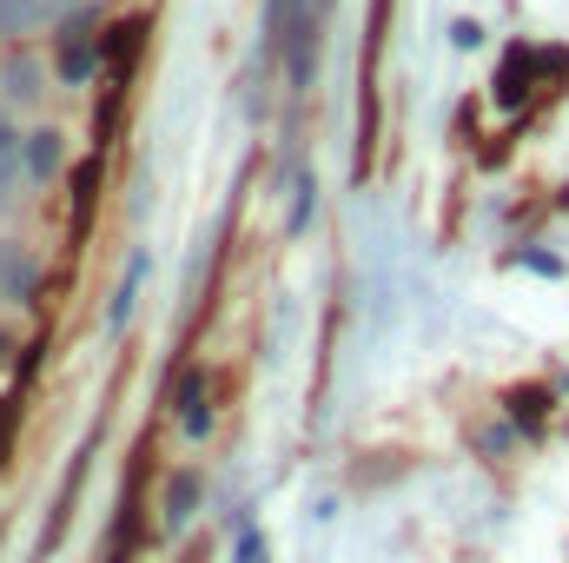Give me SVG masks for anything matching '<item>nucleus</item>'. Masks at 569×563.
<instances>
[{"label": "nucleus", "mask_w": 569, "mask_h": 563, "mask_svg": "<svg viewBox=\"0 0 569 563\" xmlns=\"http://www.w3.org/2000/svg\"><path fill=\"white\" fill-rule=\"evenodd\" d=\"M33 279H40V266H33L20 246H0V298L33 305Z\"/></svg>", "instance_id": "f03ea898"}, {"label": "nucleus", "mask_w": 569, "mask_h": 563, "mask_svg": "<svg viewBox=\"0 0 569 563\" xmlns=\"http://www.w3.org/2000/svg\"><path fill=\"white\" fill-rule=\"evenodd\" d=\"M93 186H100V152L73 172V233H87V219H93Z\"/></svg>", "instance_id": "423d86ee"}, {"label": "nucleus", "mask_w": 569, "mask_h": 563, "mask_svg": "<svg viewBox=\"0 0 569 563\" xmlns=\"http://www.w3.org/2000/svg\"><path fill=\"white\" fill-rule=\"evenodd\" d=\"M60 159H67V152H60V134H53V127L27 134V172H33V179H53V172H60Z\"/></svg>", "instance_id": "39448f33"}, {"label": "nucleus", "mask_w": 569, "mask_h": 563, "mask_svg": "<svg viewBox=\"0 0 569 563\" xmlns=\"http://www.w3.org/2000/svg\"><path fill=\"white\" fill-rule=\"evenodd\" d=\"M20 146H27V140H20V134L0 120V206L13 199V179H20Z\"/></svg>", "instance_id": "6e6552de"}, {"label": "nucleus", "mask_w": 569, "mask_h": 563, "mask_svg": "<svg viewBox=\"0 0 569 563\" xmlns=\"http://www.w3.org/2000/svg\"><path fill=\"white\" fill-rule=\"evenodd\" d=\"M7 352H13V338H7V332H0V358H7Z\"/></svg>", "instance_id": "1a4fd4ad"}, {"label": "nucleus", "mask_w": 569, "mask_h": 563, "mask_svg": "<svg viewBox=\"0 0 569 563\" xmlns=\"http://www.w3.org/2000/svg\"><path fill=\"white\" fill-rule=\"evenodd\" d=\"M179 431H186L192 444L212 431V385H206V372H186V378H179Z\"/></svg>", "instance_id": "f257e3e1"}, {"label": "nucleus", "mask_w": 569, "mask_h": 563, "mask_svg": "<svg viewBox=\"0 0 569 563\" xmlns=\"http://www.w3.org/2000/svg\"><path fill=\"white\" fill-rule=\"evenodd\" d=\"M543 412H550V392H543V385H523V392H510V418L523 424V431H537V424H543Z\"/></svg>", "instance_id": "0eeeda50"}, {"label": "nucleus", "mask_w": 569, "mask_h": 563, "mask_svg": "<svg viewBox=\"0 0 569 563\" xmlns=\"http://www.w3.org/2000/svg\"><path fill=\"white\" fill-rule=\"evenodd\" d=\"M140 279H146V253L127 259V279L113 292V305H107V332H127V318H133V305H140Z\"/></svg>", "instance_id": "7ed1b4c3"}, {"label": "nucleus", "mask_w": 569, "mask_h": 563, "mask_svg": "<svg viewBox=\"0 0 569 563\" xmlns=\"http://www.w3.org/2000/svg\"><path fill=\"white\" fill-rule=\"evenodd\" d=\"M199 491H206V471H179V477H172V491H166V531H179V524L192 517Z\"/></svg>", "instance_id": "20e7f679"}]
</instances>
